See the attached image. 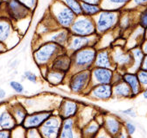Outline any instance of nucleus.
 Returning <instances> with one entry per match:
<instances>
[{"label": "nucleus", "instance_id": "34", "mask_svg": "<svg viewBox=\"0 0 147 138\" xmlns=\"http://www.w3.org/2000/svg\"><path fill=\"white\" fill-rule=\"evenodd\" d=\"M21 2L24 5H26L31 11H34L37 8V5H38V0H18Z\"/></svg>", "mask_w": 147, "mask_h": 138}, {"label": "nucleus", "instance_id": "37", "mask_svg": "<svg viewBox=\"0 0 147 138\" xmlns=\"http://www.w3.org/2000/svg\"><path fill=\"white\" fill-rule=\"evenodd\" d=\"M132 4L134 5L133 8H138V7H145L147 8V0H131V1L129 3Z\"/></svg>", "mask_w": 147, "mask_h": 138}, {"label": "nucleus", "instance_id": "3", "mask_svg": "<svg viewBox=\"0 0 147 138\" xmlns=\"http://www.w3.org/2000/svg\"><path fill=\"white\" fill-rule=\"evenodd\" d=\"M121 11L102 10L97 15L93 17L96 24V34L99 36L103 35L117 27Z\"/></svg>", "mask_w": 147, "mask_h": 138}, {"label": "nucleus", "instance_id": "27", "mask_svg": "<svg viewBox=\"0 0 147 138\" xmlns=\"http://www.w3.org/2000/svg\"><path fill=\"white\" fill-rule=\"evenodd\" d=\"M112 91L115 96L118 97H131L132 92L129 85L124 81L121 80L112 85Z\"/></svg>", "mask_w": 147, "mask_h": 138}, {"label": "nucleus", "instance_id": "48", "mask_svg": "<svg viewBox=\"0 0 147 138\" xmlns=\"http://www.w3.org/2000/svg\"><path fill=\"white\" fill-rule=\"evenodd\" d=\"M114 138H128V135H127V134H124L123 132L121 131L118 135L114 136Z\"/></svg>", "mask_w": 147, "mask_h": 138}, {"label": "nucleus", "instance_id": "7", "mask_svg": "<svg viewBox=\"0 0 147 138\" xmlns=\"http://www.w3.org/2000/svg\"><path fill=\"white\" fill-rule=\"evenodd\" d=\"M15 34H20L14 25V23L5 15H0V41L6 45L8 49H11L20 42V37H14Z\"/></svg>", "mask_w": 147, "mask_h": 138}, {"label": "nucleus", "instance_id": "22", "mask_svg": "<svg viewBox=\"0 0 147 138\" xmlns=\"http://www.w3.org/2000/svg\"><path fill=\"white\" fill-rule=\"evenodd\" d=\"M18 126L14 117L8 109H5L0 113V129L3 130L11 131Z\"/></svg>", "mask_w": 147, "mask_h": 138}, {"label": "nucleus", "instance_id": "30", "mask_svg": "<svg viewBox=\"0 0 147 138\" xmlns=\"http://www.w3.org/2000/svg\"><path fill=\"white\" fill-rule=\"evenodd\" d=\"M100 130V124L96 122V121H92L88 124L85 126V128L82 130V136L83 137H90L94 138L96 134Z\"/></svg>", "mask_w": 147, "mask_h": 138}, {"label": "nucleus", "instance_id": "47", "mask_svg": "<svg viewBox=\"0 0 147 138\" xmlns=\"http://www.w3.org/2000/svg\"><path fill=\"white\" fill-rule=\"evenodd\" d=\"M141 68H144L145 70H147V54H145L144 58V60H143V64H142V67Z\"/></svg>", "mask_w": 147, "mask_h": 138}, {"label": "nucleus", "instance_id": "49", "mask_svg": "<svg viewBox=\"0 0 147 138\" xmlns=\"http://www.w3.org/2000/svg\"><path fill=\"white\" fill-rule=\"evenodd\" d=\"M5 97V91L2 88H0V99H3Z\"/></svg>", "mask_w": 147, "mask_h": 138}, {"label": "nucleus", "instance_id": "45", "mask_svg": "<svg viewBox=\"0 0 147 138\" xmlns=\"http://www.w3.org/2000/svg\"><path fill=\"white\" fill-rule=\"evenodd\" d=\"M7 51H9L8 47L6 46L5 44H4L3 42L0 41V54H2L4 53H6Z\"/></svg>", "mask_w": 147, "mask_h": 138}, {"label": "nucleus", "instance_id": "31", "mask_svg": "<svg viewBox=\"0 0 147 138\" xmlns=\"http://www.w3.org/2000/svg\"><path fill=\"white\" fill-rule=\"evenodd\" d=\"M67 7H68L76 16H80L82 14L81 2L79 0H60Z\"/></svg>", "mask_w": 147, "mask_h": 138}, {"label": "nucleus", "instance_id": "29", "mask_svg": "<svg viewBox=\"0 0 147 138\" xmlns=\"http://www.w3.org/2000/svg\"><path fill=\"white\" fill-rule=\"evenodd\" d=\"M81 6L82 11V15L92 17V18L97 15L102 11V8L99 5H93V4L81 2Z\"/></svg>", "mask_w": 147, "mask_h": 138}, {"label": "nucleus", "instance_id": "41", "mask_svg": "<svg viewBox=\"0 0 147 138\" xmlns=\"http://www.w3.org/2000/svg\"><path fill=\"white\" fill-rule=\"evenodd\" d=\"M94 138H112V136L110 135L104 129L102 130H99V132L96 134V135Z\"/></svg>", "mask_w": 147, "mask_h": 138}, {"label": "nucleus", "instance_id": "51", "mask_svg": "<svg viewBox=\"0 0 147 138\" xmlns=\"http://www.w3.org/2000/svg\"><path fill=\"white\" fill-rule=\"evenodd\" d=\"M143 96H144V99H147V88L143 92Z\"/></svg>", "mask_w": 147, "mask_h": 138}, {"label": "nucleus", "instance_id": "9", "mask_svg": "<svg viewBox=\"0 0 147 138\" xmlns=\"http://www.w3.org/2000/svg\"><path fill=\"white\" fill-rule=\"evenodd\" d=\"M69 87L74 93H81L91 86V69L69 74Z\"/></svg>", "mask_w": 147, "mask_h": 138}, {"label": "nucleus", "instance_id": "46", "mask_svg": "<svg viewBox=\"0 0 147 138\" xmlns=\"http://www.w3.org/2000/svg\"><path fill=\"white\" fill-rule=\"evenodd\" d=\"M141 48L143 50V52L144 53V54H147V40H144V42L141 44Z\"/></svg>", "mask_w": 147, "mask_h": 138}, {"label": "nucleus", "instance_id": "40", "mask_svg": "<svg viewBox=\"0 0 147 138\" xmlns=\"http://www.w3.org/2000/svg\"><path fill=\"white\" fill-rule=\"evenodd\" d=\"M125 129H126V131H127L128 135H133L135 133V131H136V127L131 123H126Z\"/></svg>", "mask_w": 147, "mask_h": 138}, {"label": "nucleus", "instance_id": "14", "mask_svg": "<svg viewBox=\"0 0 147 138\" xmlns=\"http://www.w3.org/2000/svg\"><path fill=\"white\" fill-rule=\"evenodd\" d=\"M51 115L52 113L47 111L28 115L25 119V122L23 123L22 127L26 130L30 129H39Z\"/></svg>", "mask_w": 147, "mask_h": 138}, {"label": "nucleus", "instance_id": "24", "mask_svg": "<svg viewBox=\"0 0 147 138\" xmlns=\"http://www.w3.org/2000/svg\"><path fill=\"white\" fill-rule=\"evenodd\" d=\"M104 129L111 135L116 136L122 130V124L120 121L113 116H107L104 120Z\"/></svg>", "mask_w": 147, "mask_h": 138}, {"label": "nucleus", "instance_id": "18", "mask_svg": "<svg viewBox=\"0 0 147 138\" xmlns=\"http://www.w3.org/2000/svg\"><path fill=\"white\" fill-rule=\"evenodd\" d=\"M78 111V105L76 101H73L70 100H64L60 106V113L59 115L64 119L73 118L76 115Z\"/></svg>", "mask_w": 147, "mask_h": 138}, {"label": "nucleus", "instance_id": "8", "mask_svg": "<svg viewBox=\"0 0 147 138\" xmlns=\"http://www.w3.org/2000/svg\"><path fill=\"white\" fill-rule=\"evenodd\" d=\"M72 35L77 36H92L96 34L95 20L92 17L85 15L77 16L69 28Z\"/></svg>", "mask_w": 147, "mask_h": 138}, {"label": "nucleus", "instance_id": "20", "mask_svg": "<svg viewBox=\"0 0 147 138\" xmlns=\"http://www.w3.org/2000/svg\"><path fill=\"white\" fill-rule=\"evenodd\" d=\"M76 122L73 118L64 119L58 138H76Z\"/></svg>", "mask_w": 147, "mask_h": 138}, {"label": "nucleus", "instance_id": "43", "mask_svg": "<svg viewBox=\"0 0 147 138\" xmlns=\"http://www.w3.org/2000/svg\"><path fill=\"white\" fill-rule=\"evenodd\" d=\"M123 113L124 115H126L131 116V117H136V113H135V111L132 109H128L126 110H123Z\"/></svg>", "mask_w": 147, "mask_h": 138}, {"label": "nucleus", "instance_id": "38", "mask_svg": "<svg viewBox=\"0 0 147 138\" xmlns=\"http://www.w3.org/2000/svg\"><path fill=\"white\" fill-rule=\"evenodd\" d=\"M24 77H25L26 80H28L29 81L32 82V83H36V82H37V76H36L33 73H32V72H30V71L25 72V73H24Z\"/></svg>", "mask_w": 147, "mask_h": 138}, {"label": "nucleus", "instance_id": "10", "mask_svg": "<svg viewBox=\"0 0 147 138\" xmlns=\"http://www.w3.org/2000/svg\"><path fill=\"white\" fill-rule=\"evenodd\" d=\"M100 36L96 34L92 36H77V35H71L69 41L66 46L67 52L71 54L75 53L76 51H79L81 49L95 46H96L98 41H99Z\"/></svg>", "mask_w": 147, "mask_h": 138}, {"label": "nucleus", "instance_id": "36", "mask_svg": "<svg viewBox=\"0 0 147 138\" xmlns=\"http://www.w3.org/2000/svg\"><path fill=\"white\" fill-rule=\"evenodd\" d=\"M10 86L11 88L18 94H21L24 92V87L22 86L21 83L18 82V81H15V80H12L10 82Z\"/></svg>", "mask_w": 147, "mask_h": 138}, {"label": "nucleus", "instance_id": "52", "mask_svg": "<svg viewBox=\"0 0 147 138\" xmlns=\"http://www.w3.org/2000/svg\"><path fill=\"white\" fill-rule=\"evenodd\" d=\"M144 40H147V28L144 29Z\"/></svg>", "mask_w": 147, "mask_h": 138}, {"label": "nucleus", "instance_id": "25", "mask_svg": "<svg viewBox=\"0 0 147 138\" xmlns=\"http://www.w3.org/2000/svg\"><path fill=\"white\" fill-rule=\"evenodd\" d=\"M131 0H102L100 6L102 10L109 11H122Z\"/></svg>", "mask_w": 147, "mask_h": 138}, {"label": "nucleus", "instance_id": "28", "mask_svg": "<svg viewBox=\"0 0 147 138\" xmlns=\"http://www.w3.org/2000/svg\"><path fill=\"white\" fill-rule=\"evenodd\" d=\"M10 112L14 117L18 126H20V125L22 126L23 123L25 122V119L27 115L25 108H23L20 104H16L10 109Z\"/></svg>", "mask_w": 147, "mask_h": 138}, {"label": "nucleus", "instance_id": "2", "mask_svg": "<svg viewBox=\"0 0 147 138\" xmlns=\"http://www.w3.org/2000/svg\"><path fill=\"white\" fill-rule=\"evenodd\" d=\"M97 50L96 46H91L71 54L72 67L69 74L91 69L94 66Z\"/></svg>", "mask_w": 147, "mask_h": 138}, {"label": "nucleus", "instance_id": "32", "mask_svg": "<svg viewBox=\"0 0 147 138\" xmlns=\"http://www.w3.org/2000/svg\"><path fill=\"white\" fill-rule=\"evenodd\" d=\"M136 74L140 82L141 87L147 88V70H145L144 68H140Z\"/></svg>", "mask_w": 147, "mask_h": 138}, {"label": "nucleus", "instance_id": "11", "mask_svg": "<svg viewBox=\"0 0 147 138\" xmlns=\"http://www.w3.org/2000/svg\"><path fill=\"white\" fill-rule=\"evenodd\" d=\"M62 124V118L53 115L39 128L42 138H58Z\"/></svg>", "mask_w": 147, "mask_h": 138}, {"label": "nucleus", "instance_id": "4", "mask_svg": "<svg viewBox=\"0 0 147 138\" xmlns=\"http://www.w3.org/2000/svg\"><path fill=\"white\" fill-rule=\"evenodd\" d=\"M49 11L50 15L61 28L69 29L77 17L60 0H53Z\"/></svg>", "mask_w": 147, "mask_h": 138}, {"label": "nucleus", "instance_id": "13", "mask_svg": "<svg viewBox=\"0 0 147 138\" xmlns=\"http://www.w3.org/2000/svg\"><path fill=\"white\" fill-rule=\"evenodd\" d=\"M71 35L72 34H71L69 29L59 28L53 31H51V32L46 34V35H44L43 37H40V39H43L42 43L53 42V43H56V44L66 48Z\"/></svg>", "mask_w": 147, "mask_h": 138}, {"label": "nucleus", "instance_id": "44", "mask_svg": "<svg viewBox=\"0 0 147 138\" xmlns=\"http://www.w3.org/2000/svg\"><path fill=\"white\" fill-rule=\"evenodd\" d=\"M80 2H84V3H88V4H93V5H99L101 4L102 0H79Z\"/></svg>", "mask_w": 147, "mask_h": 138}, {"label": "nucleus", "instance_id": "39", "mask_svg": "<svg viewBox=\"0 0 147 138\" xmlns=\"http://www.w3.org/2000/svg\"><path fill=\"white\" fill-rule=\"evenodd\" d=\"M22 128V127H21ZM21 128H15V129H16V131H17V135L18 136H16L15 135H14V133L11 131V138H26V129H23V130H22V132H21V135H20V130H21Z\"/></svg>", "mask_w": 147, "mask_h": 138}, {"label": "nucleus", "instance_id": "21", "mask_svg": "<svg viewBox=\"0 0 147 138\" xmlns=\"http://www.w3.org/2000/svg\"><path fill=\"white\" fill-rule=\"evenodd\" d=\"M123 80H124L129 85V87L131 88L133 96L138 94L141 92L142 87H141L140 82L138 80V78L137 76V74L130 73V72H124L123 74Z\"/></svg>", "mask_w": 147, "mask_h": 138}, {"label": "nucleus", "instance_id": "35", "mask_svg": "<svg viewBox=\"0 0 147 138\" xmlns=\"http://www.w3.org/2000/svg\"><path fill=\"white\" fill-rule=\"evenodd\" d=\"M26 138H42L39 129H26Z\"/></svg>", "mask_w": 147, "mask_h": 138}, {"label": "nucleus", "instance_id": "23", "mask_svg": "<svg viewBox=\"0 0 147 138\" xmlns=\"http://www.w3.org/2000/svg\"><path fill=\"white\" fill-rule=\"evenodd\" d=\"M123 10H124L123 11H121L120 18L117 25V27L122 31H125L131 29L134 23L131 10H127V9H123Z\"/></svg>", "mask_w": 147, "mask_h": 138}, {"label": "nucleus", "instance_id": "19", "mask_svg": "<svg viewBox=\"0 0 147 138\" xmlns=\"http://www.w3.org/2000/svg\"><path fill=\"white\" fill-rule=\"evenodd\" d=\"M130 52L132 54V58H133V63L131 65V66L128 69L127 72L130 73H137L139 69L142 67V64H143V60L145 56L144 53L143 52L141 46H137L134 47L132 49L130 50Z\"/></svg>", "mask_w": 147, "mask_h": 138}, {"label": "nucleus", "instance_id": "33", "mask_svg": "<svg viewBox=\"0 0 147 138\" xmlns=\"http://www.w3.org/2000/svg\"><path fill=\"white\" fill-rule=\"evenodd\" d=\"M138 24L144 29L147 28V8H144L138 16Z\"/></svg>", "mask_w": 147, "mask_h": 138}, {"label": "nucleus", "instance_id": "16", "mask_svg": "<svg viewBox=\"0 0 147 138\" xmlns=\"http://www.w3.org/2000/svg\"><path fill=\"white\" fill-rule=\"evenodd\" d=\"M94 66L109 68L112 69V70H116V67L111 60V55H110V47L97 50Z\"/></svg>", "mask_w": 147, "mask_h": 138}, {"label": "nucleus", "instance_id": "42", "mask_svg": "<svg viewBox=\"0 0 147 138\" xmlns=\"http://www.w3.org/2000/svg\"><path fill=\"white\" fill-rule=\"evenodd\" d=\"M0 138H11V131L10 130H0Z\"/></svg>", "mask_w": 147, "mask_h": 138}, {"label": "nucleus", "instance_id": "50", "mask_svg": "<svg viewBox=\"0 0 147 138\" xmlns=\"http://www.w3.org/2000/svg\"><path fill=\"white\" fill-rule=\"evenodd\" d=\"M4 5H5V0H0V12L3 11Z\"/></svg>", "mask_w": 147, "mask_h": 138}, {"label": "nucleus", "instance_id": "5", "mask_svg": "<svg viewBox=\"0 0 147 138\" xmlns=\"http://www.w3.org/2000/svg\"><path fill=\"white\" fill-rule=\"evenodd\" d=\"M4 13L1 15H5L15 24L22 20L27 19L32 17V11H31L26 5H24L18 0H7L5 2Z\"/></svg>", "mask_w": 147, "mask_h": 138}, {"label": "nucleus", "instance_id": "1", "mask_svg": "<svg viewBox=\"0 0 147 138\" xmlns=\"http://www.w3.org/2000/svg\"><path fill=\"white\" fill-rule=\"evenodd\" d=\"M64 52H67L66 48L56 43L44 42L33 50L32 58L38 66H49L52 61Z\"/></svg>", "mask_w": 147, "mask_h": 138}, {"label": "nucleus", "instance_id": "17", "mask_svg": "<svg viewBox=\"0 0 147 138\" xmlns=\"http://www.w3.org/2000/svg\"><path fill=\"white\" fill-rule=\"evenodd\" d=\"M89 95L97 100H108L113 95L112 84H99L90 88Z\"/></svg>", "mask_w": 147, "mask_h": 138}, {"label": "nucleus", "instance_id": "15", "mask_svg": "<svg viewBox=\"0 0 147 138\" xmlns=\"http://www.w3.org/2000/svg\"><path fill=\"white\" fill-rule=\"evenodd\" d=\"M71 67H72L71 54H69L67 52H64V53L59 54L49 65L50 69L65 72L67 74H69Z\"/></svg>", "mask_w": 147, "mask_h": 138}, {"label": "nucleus", "instance_id": "26", "mask_svg": "<svg viewBox=\"0 0 147 138\" xmlns=\"http://www.w3.org/2000/svg\"><path fill=\"white\" fill-rule=\"evenodd\" d=\"M68 74L65 73V72H61V71H57V70H53V69H48V71L47 72V74H45V79L52 85L57 86L61 84L67 75Z\"/></svg>", "mask_w": 147, "mask_h": 138}, {"label": "nucleus", "instance_id": "12", "mask_svg": "<svg viewBox=\"0 0 147 138\" xmlns=\"http://www.w3.org/2000/svg\"><path fill=\"white\" fill-rule=\"evenodd\" d=\"M114 71L109 68L93 66L91 68V87L99 84H112Z\"/></svg>", "mask_w": 147, "mask_h": 138}, {"label": "nucleus", "instance_id": "6", "mask_svg": "<svg viewBox=\"0 0 147 138\" xmlns=\"http://www.w3.org/2000/svg\"><path fill=\"white\" fill-rule=\"evenodd\" d=\"M110 55H111V60L116 69L123 73L127 72L133 63L131 53L130 50L126 49L124 46H110Z\"/></svg>", "mask_w": 147, "mask_h": 138}]
</instances>
